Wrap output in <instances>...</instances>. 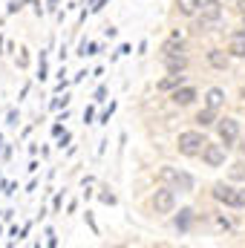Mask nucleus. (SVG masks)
<instances>
[{"label": "nucleus", "mask_w": 245, "mask_h": 248, "mask_svg": "<svg viewBox=\"0 0 245 248\" xmlns=\"http://www.w3.org/2000/svg\"><path fill=\"white\" fill-rule=\"evenodd\" d=\"M199 6H202V0H176L179 15H196V12H199Z\"/></svg>", "instance_id": "obj_15"}, {"label": "nucleus", "mask_w": 245, "mask_h": 248, "mask_svg": "<svg viewBox=\"0 0 245 248\" xmlns=\"http://www.w3.org/2000/svg\"><path fill=\"white\" fill-rule=\"evenodd\" d=\"M69 139H72V136H69V133L63 130V133H61V141H58V144H61V147H63V144H69Z\"/></svg>", "instance_id": "obj_25"}, {"label": "nucleus", "mask_w": 245, "mask_h": 248, "mask_svg": "<svg viewBox=\"0 0 245 248\" xmlns=\"http://www.w3.org/2000/svg\"><path fill=\"white\" fill-rule=\"evenodd\" d=\"M225 144H205V150H202V159H205V165L208 168H219V165H225Z\"/></svg>", "instance_id": "obj_7"}, {"label": "nucleus", "mask_w": 245, "mask_h": 248, "mask_svg": "<svg viewBox=\"0 0 245 248\" xmlns=\"http://www.w3.org/2000/svg\"><path fill=\"white\" fill-rule=\"evenodd\" d=\"M237 9H240V15L245 17V0H240V3H237Z\"/></svg>", "instance_id": "obj_27"}, {"label": "nucleus", "mask_w": 245, "mask_h": 248, "mask_svg": "<svg viewBox=\"0 0 245 248\" xmlns=\"http://www.w3.org/2000/svg\"><path fill=\"white\" fill-rule=\"evenodd\" d=\"M173 205H176V190H173V187L162 185L153 193V208H156V214H170Z\"/></svg>", "instance_id": "obj_5"}, {"label": "nucleus", "mask_w": 245, "mask_h": 248, "mask_svg": "<svg viewBox=\"0 0 245 248\" xmlns=\"http://www.w3.org/2000/svg\"><path fill=\"white\" fill-rule=\"evenodd\" d=\"M228 52L234 55V58H245V38L237 32V35H231V44H228Z\"/></svg>", "instance_id": "obj_12"}, {"label": "nucleus", "mask_w": 245, "mask_h": 248, "mask_svg": "<svg viewBox=\"0 0 245 248\" xmlns=\"http://www.w3.org/2000/svg\"><path fill=\"white\" fill-rule=\"evenodd\" d=\"M52 205H55V211H61V205H63V193H58V196H55V202H52Z\"/></svg>", "instance_id": "obj_24"}, {"label": "nucleus", "mask_w": 245, "mask_h": 248, "mask_svg": "<svg viewBox=\"0 0 245 248\" xmlns=\"http://www.w3.org/2000/svg\"><path fill=\"white\" fill-rule=\"evenodd\" d=\"M193 101H196V90H193V87H176V90H173V104L187 107V104H193Z\"/></svg>", "instance_id": "obj_8"}, {"label": "nucleus", "mask_w": 245, "mask_h": 248, "mask_svg": "<svg viewBox=\"0 0 245 248\" xmlns=\"http://www.w3.org/2000/svg\"><path fill=\"white\" fill-rule=\"evenodd\" d=\"M205 144H208V139L199 130H184V133H179V139H176V147H179L182 156H202Z\"/></svg>", "instance_id": "obj_1"}, {"label": "nucleus", "mask_w": 245, "mask_h": 248, "mask_svg": "<svg viewBox=\"0 0 245 248\" xmlns=\"http://www.w3.org/2000/svg\"><path fill=\"white\" fill-rule=\"evenodd\" d=\"M69 104V98L63 95V98H52V110H61V107H66Z\"/></svg>", "instance_id": "obj_19"}, {"label": "nucleus", "mask_w": 245, "mask_h": 248, "mask_svg": "<svg viewBox=\"0 0 245 248\" xmlns=\"http://www.w3.org/2000/svg\"><path fill=\"white\" fill-rule=\"evenodd\" d=\"M6 124H12V127L17 124V113H15V110H9V116H6Z\"/></svg>", "instance_id": "obj_20"}, {"label": "nucleus", "mask_w": 245, "mask_h": 248, "mask_svg": "<svg viewBox=\"0 0 245 248\" xmlns=\"http://www.w3.org/2000/svg\"><path fill=\"white\" fill-rule=\"evenodd\" d=\"M26 61H29V58H26V49H20V55H17V66H26Z\"/></svg>", "instance_id": "obj_22"}, {"label": "nucleus", "mask_w": 245, "mask_h": 248, "mask_svg": "<svg viewBox=\"0 0 245 248\" xmlns=\"http://www.w3.org/2000/svg\"><path fill=\"white\" fill-rule=\"evenodd\" d=\"M165 58V66L170 69V72H182L184 66H187V58H184L182 52H173V55H162Z\"/></svg>", "instance_id": "obj_10"}, {"label": "nucleus", "mask_w": 245, "mask_h": 248, "mask_svg": "<svg viewBox=\"0 0 245 248\" xmlns=\"http://www.w3.org/2000/svg\"><path fill=\"white\" fill-rule=\"evenodd\" d=\"M240 101H243V104H245V87H243V90H240Z\"/></svg>", "instance_id": "obj_28"}, {"label": "nucleus", "mask_w": 245, "mask_h": 248, "mask_svg": "<svg viewBox=\"0 0 245 248\" xmlns=\"http://www.w3.org/2000/svg\"><path fill=\"white\" fill-rule=\"evenodd\" d=\"M104 95H107V90H104V87H98V93H95V101H104Z\"/></svg>", "instance_id": "obj_26"}, {"label": "nucleus", "mask_w": 245, "mask_h": 248, "mask_svg": "<svg viewBox=\"0 0 245 248\" xmlns=\"http://www.w3.org/2000/svg\"><path fill=\"white\" fill-rule=\"evenodd\" d=\"M187 222H190V211H182V217H176V228L184 231V228H187Z\"/></svg>", "instance_id": "obj_17"}, {"label": "nucleus", "mask_w": 245, "mask_h": 248, "mask_svg": "<svg viewBox=\"0 0 245 248\" xmlns=\"http://www.w3.org/2000/svg\"><path fill=\"white\" fill-rule=\"evenodd\" d=\"M214 199L222 202V205H228V208H243V193H240L237 187L225 185V182L214 185Z\"/></svg>", "instance_id": "obj_4"}, {"label": "nucleus", "mask_w": 245, "mask_h": 248, "mask_svg": "<svg viewBox=\"0 0 245 248\" xmlns=\"http://www.w3.org/2000/svg\"><path fill=\"white\" fill-rule=\"evenodd\" d=\"M87 222H90V228H92V231L98 234V225H95V219H92V214H90V211H87Z\"/></svg>", "instance_id": "obj_23"}, {"label": "nucleus", "mask_w": 245, "mask_h": 248, "mask_svg": "<svg viewBox=\"0 0 245 248\" xmlns=\"http://www.w3.org/2000/svg\"><path fill=\"white\" fill-rule=\"evenodd\" d=\"M225 104V93L219 90V87H211L208 90V95H205V107H211V110H219Z\"/></svg>", "instance_id": "obj_9"}, {"label": "nucleus", "mask_w": 245, "mask_h": 248, "mask_svg": "<svg viewBox=\"0 0 245 248\" xmlns=\"http://www.w3.org/2000/svg\"><path fill=\"white\" fill-rule=\"evenodd\" d=\"M159 182L168 185V187H173V190H179V193L193 190V179H190L184 170H176V168H162V170H159Z\"/></svg>", "instance_id": "obj_2"}, {"label": "nucleus", "mask_w": 245, "mask_h": 248, "mask_svg": "<svg viewBox=\"0 0 245 248\" xmlns=\"http://www.w3.org/2000/svg\"><path fill=\"white\" fill-rule=\"evenodd\" d=\"M228 55H231V52H222V49H211V52H208V63H211L214 69H228Z\"/></svg>", "instance_id": "obj_11"}, {"label": "nucleus", "mask_w": 245, "mask_h": 248, "mask_svg": "<svg viewBox=\"0 0 245 248\" xmlns=\"http://www.w3.org/2000/svg\"><path fill=\"white\" fill-rule=\"evenodd\" d=\"M231 176L234 179H245V165H234L231 168Z\"/></svg>", "instance_id": "obj_18"}, {"label": "nucleus", "mask_w": 245, "mask_h": 248, "mask_svg": "<svg viewBox=\"0 0 245 248\" xmlns=\"http://www.w3.org/2000/svg\"><path fill=\"white\" fill-rule=\"evenodd\" d=\"M240 35H243V38H245V26H243V29H240Z\"/></svg>", "instance_id": "obj_31"}, {"label": "nucleus", "mask_w": 245, "mask_h": 248, "mask_svg": "<svg viewBox=\"0 0 245 248\" xmlns=\"http://www.w3.org/2000/svg\"><path fill=\"white\" fill-rule=\"evenodd\" d=\"M219 17H222V3H219V0H202V6H199V23H196V29H199V32H205V29H214V26L219 23Z\"/></svg>", "instance_id": "obj_3"}, {"label": "nucleus", "mask_w": 245, "mask_h": 248, "mask_svg": "<svg viewBox=\"0 0 245 248\" xmlns=\"http://www.w3.org/2000/svg\"><path fill=\"white\" fill-rule=\"evenodd\" d=\"M101 202H107V205H116V196H113V193H101Z\"/></svg>", "instance_id": "obj_21"}, {"label": "nucleus", "mask_w": 245, "mask_h": 248, "mask_svg": "<svg viewBox=\"0 0 245 248\" xmlns=\"http://www.w3.org/2000/svg\"><path fill=\"white\" fill-rule=\"evenodd\" d=\"M49 6H52V9H55V6H58V0H49Z\"/></svg>", "instance_id": "obj_29"}, {"label": "nucleus", "mask_w": 245, "mask_h": 248, "mask_svg": "<svg viewBox=\"0 0 245 248\" xmlns=\"http://www.w3.org/2000/svg\"><path fill=\"white\" fill-rule=\"evenodd\" d=\"M219 119H216V110H211V107H205V110H199L196 113V124L199 127H211V124H216Z\"/></svg>", "instance_id": "obj_13"}, {"label": "nucleus", "mask_w": 245, "mask_h": 248, "mask_svg": "<svg viewBox=\"0 0 245 248\" xmlns=\"http://www.w3.org/2000/svg\"><path fill=\"white\" fill-rule=\"evenodd\" d=\"M240 193H243V208H245V187H243V190H240Z\"/></svg>", "instance_id": "obj_30"}, {"label": "nucleus", "mask_w": 245, "mask_h": 248, "mask_svg": "<svg viewBox=\"0 0 245 248\" xmlns=\"http://www.w3.org/2000/svg\"><path fill=\"white\" fill-rule=\"evenodd\" d=\"M182 78L184 75H179V72H170L168 78L159 81V90H176V87H182Z\"/></svg>", "instance_id": "obj_16"}, {"label": "nucleus", "mask_w": 245, "mask_h": 248, "mask_svg": "<svg viewBox=\"0 0 245 248\" xmlns=\"http://www.w3.org/2000/svg\"><path fill=\"white\" fill-rule=\"evenodd\" d=\"M182 38L179 35H173V38H168L165 44H162V55H173V52H182Z\"/></svg>", "instance_id": "obj_14"}, {"label": "nucleus", "mask_w": 245, "mask_h": 248, "mask_svg": "<svg viewBox=\"0 0 245 248\" xmlns=\"http://www.w3.org/2000/svg\"><path fill=\"white\" fill-rule=\"evenodd\" d=\"M216 130H219V139H222V144L225 147H231L237 139H240V122L237 119H219V124H216Z\"/></svg>", "instance_id": "obj_6"}]
</instances>
